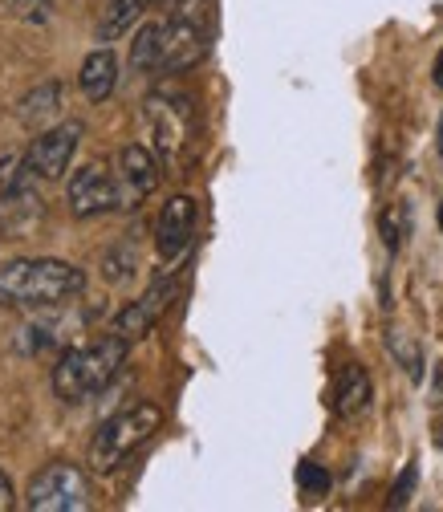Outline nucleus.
Here are the masks:
<instances>
[{"instance_id":"1","label":"nucleus","mask_w":443,"mask_h":512,"mask_svg":"<svg viewBox=\"0 0 443 512\" xmlns=\"http://www.w3.org/2000/svg\"><path fill=\"white\" fill-rule=\"evenodd\" d=\"M86 289V273L53 256H25L0 265V305L5 309H45L74 301Z\"/></svg>"},{"instance_id":"2","label":"nucleus","mask_w":443,"mask_h":512,"mask_svg":"<svg viewBox=\"0 0 443 512\" xmlns=\"http://www.w3.org/2000/svg\"><path fill=\"white\" fill-rule=\"evenodd\" d=\"M126 338L110 334L102 342L90 346H74L57 358L53 366V391L61 403H86L94 395H102L110 387V378L118 374V366L126 362Z\"/></svg>"},{"instance_id":"3","label":"nucleus","mask_w":443,"mask_h":512,"mask_svg":"<svg viewBox=\"0 0 443 512\" xmlns=\"http://www.w3.org/2000/svg\"><path fill=\"white\" fill-rule=\"evenodd\" d=\"M159 423H163V411L155 403H135V407L110 415L98 427V435L90 439V468L94 472H114L159 431Z\"/></svg>"},{"instance_id":"4","label":"nucleus","mask_w":443,"mask_h":512,"mask_svg":"<svg viewBox=\"0 0 443 512\" xmlns=\"http://www.w3.org/2000/svg\"><path fill=\"white\" fill-rule=\"evenodd\" d=\"M212 0H175L171 21L163 25V70L183 74L204 61L208 53Z\"/></svg>"},{"instance_id":"5","label":"nucleus","mask_w":443,"mask_h":512,"mask_svg":"<svg viewBox=\"0 0 443 512\" xmlns=\"http://www.w3.org/2000/svg\"><path fill=\"white\" fill-rule=\"evenodd\" d=\"M25 504L33 512H78L90 504V488L78 464H49L29 480Z\"/></svg>"},{"instance_id":"6","label":"nucleus","mask_w":443,"mask_h":512,"mask_svg":"<svg viewBox=\"0 0 443 512\" xmlns=\"http://www.w3.org/2000/svg\"><path fill=\"white\" fill-rule=\"evenodd\" d=\"M82 143V122H61L53 131L37 135L29 155H25V171L29 175H41V179H61L70 171V159Z\"/></svg>"},{"instance_id":"7","label":"nucleus","mask_w":443,"mask_h":512,"mask_svg":"<svg viewBox=\"0 0 443 512\" xmlns=\"http://www.w3.org/2000/svg\"><path fill=\"white\" fill-rule=\"evenodd\" d=\"M66 200H70V212L82 216V220L102 216V212H114V208H118L114 167L90 163V167L74 171V175H70V187H66Z\"/></svg>"},{"instance_id":"8","label":"nucleus","mask_w":443,"mask_h":512,"mask_svg":"<svg viewBox=\"0 0 443 512\" xmlns=\"http://www.w3.org/2000/svg\"><path fill=\"white\" fill-rule=\"evenodd\" d=\"M114 183H118V208H139L159 187V163L147 147L131 143L114 159Z\"/></svg>"},{"instance_id":"9","label":"nucleus","mask_w":443,"mask_h":512,"mask_svg":"<svg viewBox=\"0 0 443 512\" xmlns=\"http://www.w3.org/2000/svg\"><path fill=\"white\" fill-rule=\"evenodd\" d=\"M147 122L155 135V151L163 159H175L179 147L187 143V135H192V106H187V98L155 94V98H147Z\"/></svg>"},{"instance_id":"10","label":"nucleus","mask_w":443,"mask_h":512,"mask_svg":"<svg viewBox=\"0 0 443 512\" xmlns=\"http://www.w3.org/2000/svg\"><path fill=\"white\" fill-rule=\"evenodd\" d=\"M192 236H196V200L192 196H171L159 212V224H155L159 256L163 261H175V256L192 244Z\"/></svg>"},{"instance_id":"11","label":"nucleus","mask_w":443,"mask_h":512,"mask_svg":"<svg viewBox=\"0 0 443 512\" xmlns=\"http://www.w3.org/2000/svg\"><path fill=\"white\" fill-rule=\"evenodd\" d=\"M167 297H171V281H155L135 305H126V309L114 317V330H110V334H118V338H126V342L147 338L151 326L159 322L163 309H167Z\"/></svg>"},{"instance_id":"12","label":"nucleus","mask_w":443,"mask_h":512,"mask_svg":"<svg viewBox=\"0 0 443 512\" xmlns=\"http://www.w3.org/2000/svg\"><path fill=\"white\" fill-rule=\"evenodd\" d=\"M41 220V200L29 191V183H13L5 187V200H0V232L5 240H25Z\"/></svg>"},{"instance_id":"13","label":"nucleus","mask_w":443,"mask_h":512,"mask_svg":"<svg viewBox=\"0 0 443 512\" xmlns=\"http://www.w3.org/2000/svg\"><path fill=\"white\" fill-rule=\"evenodd\" d=\"M78 86H82V94H86L90 102H106V98L114 94V86H118V57H114L106 45L94 49V53L82 61Z\"/></svg>"},{"instance_id":"14","label":"nucleus","mask_w":443,"mask_h":512,"mask_svg":"<svg viewBox=\"0 0 443 512\" xmlns=\"http://www.w3.org/2000/svg\"><path fill=\"white\" fill-rule=\"evenodd\" d=\"M370 374L358 366V362H350V366H342V374H338V382H334V411H338V419H354V415H362L366 407H370Z\"/></svg>"},{"instance_id":"15","label":"nucleus","mask_w":443,"mask_h":512,"mask_svg":"<svg viewBox=\"0 0 443 512\" xmlns=\"http://www.w3.org/2000/svg\"><path fill=\"white\" fill-rule=\"evenodd\" d=\"M131 70L151 74L163 70V25H143L139 37L131 41Z\"/></svg>"},{"instance_id":"16","label":"nucleus","mask_w":443,"mask_h":512,"mask_svg":"<svg viewBox=\"0 0 443 512\" xmlns=\"http://www.w3.org/2000/svg\"><path fill=\"white\" fill-rule=\"evenodd\" d=\"M147 5L151 0H110L106 13H102V25H98V41H114L118 33H126L147 13Z\"/></svg>"},{"instance_id":"17","label":"nucleus","mask_w":443,"mask_h":512,"mask_svg":"<svg viewBox=\"0 0 443 512\" xmlns=\"http://www.w3.org/2000/svg\"><path fill=\"white\" fill-rule=\"evenodd\" d=\"M57 98H61V86L57 82H41L37 90H29L21 98V122L25 126H41L57 114Z\"/></svg>"},{"instance_id":"18","label":"nucleus","mask_w":443,"mask_h":512,"mask_svg":"<svg viewBox=\"0 0 443 512\" xmlns=\"http://www.w3.org/2000/svg\"><path fill=\"white\" fill-rule=\"evenodd\" d=\"M387 350L395 354V362H399L415 382L423 378V358H419V346H415V338H411L407 330H391V334H387Z\"/></svg>"},{"instance_id":"19","label":"nucleus","mask_w":443,"mask_h":512,"mask_svg":"<svg viewBox=\"0 0 443 512\" xmlns=\"http://www.w3.org/2000/svg\"><path fill=\"white\" fill-rule=\"evenodd\" d=\"M297 484H301L309 496H322V492H330V472H322L318 464H301V468H297Z\"/></svg>"},{"instance_id":"20","label":"nucleus","mask_w":443,"mask_h":512,"mask_svg":"<svg viewBox=\"0 0 443 512\" xmlns=\"http://www.w3.org/2000/svg\"><path fill=\"white\" fill-rule=\"evenodd\" d=\"M415 480H419V472H415V464H411V468L399 476V484L391 488V500H387V504H391V508H403V504L411 500V492H415Z\"/></svg>"},{"instance_id":"21","label":"nucleus","mask_w":443,"mask_h":512,"mask_svg":"<svg viewBox=\"0 0 443 512\" xmlns=\"http://www.w3.org/2000/svg\"><path fill=\"white\" fill-rule=\"evenodd\" d=\"M9 5H13L25 21H45V17H49V0H9Z\"/></svg>"},{"instance_id":"22","label":"nucleus","mask_w":443,"mask_h":512,"mask_svg":"<svg viewBox=\"0 0 443 512\" xmlns=\"http://www.w3.org/2000/svg\"><path fill=\"white\" fill-rule=\"evenodd\" d=\"M9 508H13V484L5 472H0V512H9Z\"/></svg>"},{"instance_id":"23","label":"nucleus","mask_w":443,"mask_h":512,"mask_svg":"<svg viewBox=\"0 0 443 512\" xmlns=\"http://www.w3.org/2000/svg\"><path fill=\"white\" fill-rule=\"evenodd\" d=\"M431 82L443 90V49H439V57H435V74H431Z\"/></svg>"},{"instance_id":"24","label":"nucleus","mask_w":443,"mask_h":512,"mask_svg":"<svg viewBox=\"0 0 443 512\" xmlns=\"http://www.w3.org/2000/svg\"><path fill=\"white\" fill-rule=\"evenodd\" d=\"M439 228H443V204H439Z\"/></svg>"},{"instance_id":"25","label":"nucleus","mask_w":443,"mask_h":512,"mask_svg":"<svg viewBox=\"0 0 443 512\" xmlns=\"http://www.w3.org/2000/svg\"><path fill=\"white\" fill-rule=\"evenodd\" d=\"M439 443H443V431H439Z\"/></svg>"}]
</instances>
